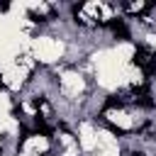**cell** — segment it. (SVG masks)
Masks as SVG:
<instances>
[{"label":"cell","mask_w":156,"mask_h":156,"mask_svg":"<svg viewBox=\"0 0 156 156\" xmlns=\"http://www.w3.org/2000/svg\"><path fill=\"white\" fill-rule=\"evenodd\" d=\"M107 124V129L112 132V134H117V136H124L127 134V129H122V127H117V124H112V122H105Z\"/></svg>","instance_id":"obj_5"},{"label":"cell","mask_w":156,"mask_h":156,"mask_svg":"<svg viewBox=\"0 0 156 156\" xmlns=\"http://www.w3.org/2000/svg\"><path fill=\"white\" fill-rule=\"evenodd\" d=\"M0 90H5V83H2V80H0Z\"/></svg>","instance_id":"obj_7"},{"label":"cell","mask_w":156,"mask_h":156,"mask_svg":"<svg viewBox=\"0 0 156 156\" xmlns=\"http://www.w3.org/2000/svg\"><path fill=\"white\" fill-rule=\"evenodd\" d=\"M110 29H112V34H115L117 39H122V41H127V39H129V29H127V24H124L119 17L110 20Z\"/></svg>","instance_id":"obj_2"},{"label":"cell","mask_w":156,"mask_h":156,"mask_svg":"<svg viewBox=\"0 0 156 156\" xmlns=\"http://www.w3.org/2000/svg\"><path fill=\"white\" fill-rule=\"evenodd\" d=\"M37 132H41L44 136H51V129L44 124V119H41V115H37Z\"/></svg>","instance_id":"obj_4"},{"label":"cell","mask_w":156,"mask_h":156,"mask_svg":"<svg viewBox=\"0 0 156 156\" xmlns=\"http://www.w3.org/2000/svg\"><path fill=\"white\" fill-rule=\"evenodd\" d=\"M115 107H124V100L117 98V95H110V98L105 100V110H115Z\"/></svg>","instance_id":"obj_3"},{"label":"cell","mask_w":156,"mask_h":156,"mask_svg":"<svg viewBox=\"0 0 156 156\" xmlns=\"http://www.w3.org/2000/svg\"><path fill=\"white\" fill-rule=\"evenodd\" d=\"M132 63L139 66L146 78H154L156 76V56H154V51L149 46H136V51L132 56Z\"/></svg>","instance_id":"obj_1"},{"label":"cell","mask_w":156,"mask_h":156,"mask_svg":"<svg viewBox=\"0 0 156 156\" xmlns=\"http://www.w3.org/2000/svg\"><path fill=\"white\" fill-rule=\"evenodd\" d=\"M132 156H146V154H141V151H134V154H132Z\"/></svg>","instance_id":"obj_6"}]
</instances>
